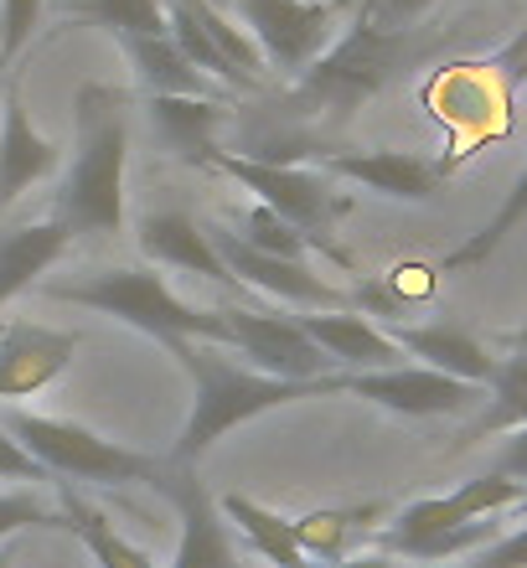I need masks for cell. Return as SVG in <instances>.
<instances>
[{"mask_svg": "<svg viewBox=\"0 0 527 568\" xmlns=\"http://www.w3.org/2000/svg\"><path fill=\"white\" fill-rule=\"evenodd\" d=\"M6 429L31 460L42 465L47 476L58 480H89V486H155V476L166 470V460H155L135 445H120V439H104L99 429L78 419H58V414H31V408H11L6 414Z\"/></svg>", "mask_w": 527, "mask_h": 568, "instance_id": "5b68a950", "label": "cell"}, {"mask_svg": "<svg viewBox=\"0 0 527 568\" xmlns=\"http://www.w3.org/2000/svg\"><path fill=\"white\" fill-rule=\"evenodd\" d=\"M435 0H377L373 6V21L377 27H408V21H419Z\"/></svg>", "mask_w": 527, "mask_h": 568, "instance_id": "1f68e13d", "label": "cell"}, {"mask_svg": "<svg viewBox=\"0 0 527 568\" xmlns=\"http://www.w3.org/2000/svg\"><path fill=\"white\" fill-rule=\"evenodd\" d=\"M227 331V352L249 357V367L264 377H285V383H326L336 373L332 357L311 342L301 315L280 311H239V305H217Z\"/></svg>", "mask_w": 527, "mask_h": 568, "instance_id": "ba28073f", "label": "cell"}, {"mask_svg": "<svg viewBox=\"0 0 527 568\" xmlns=\"http://www.w3.org/2000/svg\"><path fill=\"white\" fill-rule=\"evenodd\" d=\"M47 295L109 315V321H120V326L151 336L155 346H176V342L227 346L223 311H217V305H186V300L166 284V274H155V270L109 264V270H93V274H83V280L47 284Z\"/></svg>", "mask_w": 527, "mask_h": 568, "instance_id": "3957f363", "label": "cell"}, {"mask_svg": "<svg viewBox=\"0 0 527 568\" xmlns=\"http://www.w3.org/2000/svg\"><path fill=\"white\" fill-rule=\"evenodd\" d=\"M517 342H523V346H527V336H517Z\"/></svg>", "mask_w": 527, "mask_h": 568, "instance_id": "d590c367", "label": "cell"}, {"mask_svg": "<svg viewBox=\"0 0 527 568\" xmlns=\"http://www.w3.org/2000/svg\"><path fill=\"white\" fill-rule=\"evenodd\" d=\"M249 248H259V254H274V258H295V264H305V254H311V239H305L301 227H290L280 212L270 207H249L243 212V223L233 227Z\"/></svg>", "mask_w": 527, "mask_h": 568, "instance_id": "484cf974", "label": "cell"}, {"mask_svg": "<svg viewBox=\"0 0 527 568\" xmlns=\"http://www.w3.org/2000/svg\"><path fill=\"white\" fill-rule=\"evenodd\" d=\"M62 21L78 27H99L114 42L124 37H166V0H62L58 6Z\"/></svg>", "mask_w": 527, "mask_h": 568, "instance_id": "603a6c76", "label": "cell"}, {"mask_svg": "<svg viewBox=\"0 0 527 568\" xmlns=\"http://www.w3.org/2000/svg\"><path fill=\"white\" fill-rule=\"evenodd\" d=\"M120 52L130 58V68H135V78L145 83L151 99H166V93L171 99H217V83L186 62V52L171 42V31L166 37H124Z\"/></svg>", "mask_w": 527, "mask_h": 568, "instance_id": "ac0fdd59", "label": "cell"}, {"mask_svg": "<svg viewBox=\"0 0 527 568\" xmlns=\"http://www.w3.org/2000/svg\"><path fill=\"white\" fill-rule=\"evenodd\" d=\"M155 491L176 507V554L166 568H249L243 564V548L233 542V527H227L217 496L202 486L192 465H171L155 476Z\"/></svg>", "mask_w": 527, "mask_h": 568, "instance_id": "30bf717a", "label": "cell"}, {"mask_svg": "<svg viewBox=\"0 0 527 568\" xmlns=\"http://www.w3.org/2000/svg\"><path fill=\"white\" fill-rule=\"evenodd\" d=\"M78 352L73 331H52L37 321H11L0 331V404L31 398L47 383H58L68 373V362Z\"/></svg>", "mask_w": 527, "mask_h": 568, "instance_id": "4fadbf2b", "label": "cell"}, {"mask_svg": "<svg viewBox=\"0 0 527 568\" xmlns=\"http://www.w3.org/2000/svg\"><path fill=\"white\" fill-rule=\"evenodd\" d=\"M0 476H6V480H52V476L42 470V465L31 460L27 449L16 445L6 424H0Z\"/></svg>", "mask_w": 527, "mask_h": 568, "instance_id": "f546056e", "label": "cell"}, {"mask_svg": "<svg viewBox=\"0 0 527 568\" xmlns=\"http://www.w3.org/2000/svg\"><path fill=\"white\" fill-rule=\"evenodd\" d=\"M42 11L47 0H0V52H6V68L27 52L31 31L42 27Z\"/></svg>", "mask_w": 527, "mask_h": 568, "instance_id": "4316f807", "label": "cell"}, {"mask_svg": "<svg viewBox=\"0 0 527 568\" xmlns=\"http://www.w3.org/2000/svg\"><path fill=\"white\" fill-rule=\"evenodd\" d=\"M305 568H336V564H305Z\"/></svg>", "mask_w": 527, "mask_h": 568, "instance_id": "836d02e7", "label": "cell"}, {"mask_svg": "<svg viewBox=\"0 0 527 568\" xmlns=\"http://www.w3.org/2000/svg\"><path fill=\"white\" fill-rule=\"evenodd\" d=\"M217 507H223L227 527H233L264 564H274V568H305L311 564V558L301 554V538H295V517H280L274 507H264V501H254V496H243V491L217 496Z\"/></svg>", "mask_w": 527, "mask_h": 568, "instance_id": "44dd1931", "label": "cell"}, {"mask_svg": "<svg viewBox=\"0 0 527 568\" xmlns=\"http://www.w3.org/2000/svg\"><path fill=\"white\" fill-rule=\"evenodd\" d=\"M491 470H497V476H507V480H523V486H527V424L501 439V449H497V460H491Z\"/></svg>", "mask_w": 527, "mask_h": 568, "instance_id": "4dcf8cb0", "label": "cell"}, {"mask_svg": "<svg viewBox=\"0 0 527 568\" xmlns=\"http://www.w3.org/2000/svg\"><path fill=\"white\" fill-rule=\"evenodd\" d=\"M73 233L58 223V217H42V223H21L11 233H0V305H11L21 290L37 284V274H47L68 254Z\"/></svg>", "mask_w": 527, "mask_h": 568, "instance_id": "d6986e66", "label": "cell"}, {"mask_svg": "<svg viewBox=\"0 0 527 568\" xmlns=\"http://www.w3.org/2000/svg\"><path fill=\"white\" fill-rule=\"evenodd\" d=\"M301 326L332 357L336 373H377V367H398L404 362L398 342L383 326H373L362 311H305Z\"/></svg>", "mask_w": 527, "mask_h": 568, "instance_id": "2e32d148", "label": "cell"}, {"mask_svg": "<svg viewBox=\"0 0 527 568\" xmlns=\"http://www.w3.org/2000/svg\"><path fill=\"white\" fill-rule=\"evenodd\" d=\"M130 99L109 83H83L73 99V155L58 186V217L73 239H114L124 227Z\"/></svg>", "mask_w": 527, "mask_h": 568, "instance_id": "6da1fadb", "label": "cell"}, {"mask_svg": "<svg viewBox=\"0 0 527 568\" xmlns=\"http://www.w3.org/2000/svg\"><path fill=\"white\" fill-rule=\"evenodd\" d=\"M176 367L192 383V408H186V424H181L176 445H171V465H192L207 455L223 434L254 424L259 414H274V408L305 404V398H332V377L326 383H285V377H264L254 367H239L227 362V346L212 342H176L166 346Z\"/></svg>", "mask_w": 527, "mask_h": 568, "instance_id": "7a4b0ae2", "label": "cell"}, {"mask_svg": "<svg viewBox=\"0 0 527 568\" xmlns=\"http://www.w3.org/2000/svg\"><path fill=\"white\" fill-rule=\"evenodd\" d=\"M27 527H62V511H52L31 491H6L0 496V542H11Z\"/></svg>", "mask_w": 527, "mask_h": 568, "instance_id": "83f0119b", "label": "cell"}, {"mask_svg": "<svg viewBox=\"0 0 527 568\" xmlns=\"http://www.w3.org/2000/svg\"><path fill=\"white\" fill-rule=\"evenodd\" d=\"M212 243H217V254H223V264H227L233 280L249 284V290H259V295H274L280 305H290V311L305 315V311H347L352 305L347 290L326 284L311 264L259 254V248H249L233 227H212Z\"/></svg>", "mask_w": 527, "mask_h": 568, "instance_id": "8fae6325", "label": "cell"}, {"mask_svg": "<svg viewBox=\"0 0 527 568\" xmlns=\"http://www.w3.org/2000/svg\"><path fill=\"white\" fill-rule=\"evenodd\" d=\"M140 254L151 258L155 270H181V274H196V280H212V284H239L227 274L217 243H212V227L196 223L192 212H151L140 217Z\"/></svg>", "mask_w": 527, "mask_h": 568, "instance_id": "5bb4252c", "label": "cell"}, {"mask_svg": "<svg viewBox=\"0 0 527 568\" xmlns=\"http://www.w3.org/2000/svg\"><path fill=\"white\" fill-rule=\"evenodd\" d=\"M0 68H6V52H0Z\"/></svg>", "mask_w": 527, "mask_h": 568, "instance_id": "e575fe53", "label": "cell"}, {"mask_svg": "<svg viewBox=\"0 0 527 568\" xmlns=\"http://www.w3.org/2000/svg\"><path fill=\"white\" fill-rule=\"evenodd\" d=\"M332 393H352L362 404H377L404 419H455L486 398V388L445 377L419 362H398V367H377V373H332Z\"/></svg>", "mask_w": 527, "mask_h": 568, "instance_id": "9c48e42d", "label": "cell"}, {"mask_svg": "<svg viewBox=\"0 0 527 568\" xmlns=\"http://www.w3.org/2000/svg\"><path fill=\"white\" fill-rule=\"evenodd\" d=\"M429 52V37H419L414 27H377V21H352V31L342 42H332V52L305 68L295 83L290 104L301 114H352L388 83L398 68L419 62Z\"/></svg>", "mask_w": 527, "mask_h": 568, "instance_id": "277c9868", "label": "cell"}, {"mask_svg": "<svg viewBox=\"0 0 527 568\" xmlns=\"http://www.w3.org/2000/svg\"><path fill=\"white\" fill-rule=\"evenodd\" d=\"M212 6H223V0H212Z\"/></svg>", "mask_w": 527, "mask_h": 568, "instance_id": "8d00e7d4", "label": "cell"}, {"mask_svg": "<svg viewBox=\"0 0 527 568\" xmlns=\"http://www.w3.org/2000/svg\"><path fill=\"white\" fill-rule=\"evenodd\" d=\"M527 424V346L513 357H497V377L486 388V408L482 419L470 424V439H486V434H513Z\"/></svg>", "mask_w": 527, "mask_h": 568, "instance_id": "d4e9b609", "label": "cell"}, {"mask_svg": "<svg viewBox=\"0 0 527 568\" xmlns=\"http://www.w3.org/2000/svg\"><path fill=\"white\" fill-rule=\"evenodd\" d=\"M58 486H62V527H68V532L89 548V558L99 568H161L151 554H145V548H135V542L124 538L120 527L109 523L93 501H83L68 480H58Z\"/></svg>", "mask_w": 527, "mask_h": 568, "instance_id": "7402d4cb", "label": "cell"}, {"mask_svg": "<svg viewBox=\"0 0 527 568\" xmlns=\"http://www.w3.org/2000/svg\"><path fill=\"white\" fill-rule=\"evenodd\" d=\"M527 217V161H523V171H517V181L507 186V196L497 202V212L486 217L470 239H460V248H450V254L439 258V274H466V270H482L486 258L497 254L501 243H507V233H513L517 223Z\"/></svg>", "mask_w": 527, "mask_h": 568, "instance_id": "cb8c5ba5", "label": "cell"}, {"mask_svg": "<svg viewBox=\"0 0 527 568\" xmlns=\"http://www.w3.org/2000/svg\"><path fill=\"white\" fill-rule=\"evenodd\" d=\"M233 11L274 73L301 78L332 52L336 27L347 11L357 16V0H233Z\"/></svg>", "mask_w": 527, "mask_h": 568, "instance_id": "52a82bcc", "label": "cell"}, {"mask_svg": "<svg viewBox=\"0 0 527 568\" xmlns=\"http://www.w3.org/2000/svg\"><path fill=\"white\" fill-rule=\"evenodd\" d=\"M207 165L239 181L259 207L280 212L290 227H301L305 239H311V248H321L332 264L352 270V254L332 239V223L342 217L347 202L336 196V186H332L326 171H305V165H280V161H254V155H239V150H223V145L212 150Z\"/></svg>", "mask_w": 527, "mask_h": 568, "instance_id": "8992f818", "label": "cell"}, {"mask_svg": "<svg viewBox=\"0 0 527 568\" xmlns=\"http://www.w3.org/2000/svg\"><path fill=\"white\" fill-rule=\"evenodd\" d=\"M151 124L161 145L171 155L192 165H207L212 150H217V130L227 124V104L223 99H151Z\"/></svg>", "mask_w": 527, "mask_h": 568, "instance_id": "ffe728a7", "label": "cell"}, {"mask_svg": "<svg viewBox=\"0 0 527 568\" xmlns=\"http://www.w3.org/2000/svg\"><path fill=\"white\" fill-rule=\"evenodd\" d=\"M62 150L31 124L27 104H21V89L0 93V207H11L21 192H31L37 181H47L58 171Z\"/></svg>", "mask_w": 527, "mask_h": 568, "instance_id": "9a60e30c", "label": "cell"}, {"mask_svg": "<svg viewBox=\"0 0 527 568\" xmlns=\"http://www.w3.org/2000/svg\"><path fill=\"white\" fill-rule=\"evenodd\" d=\"M398 342L404 357H414L419 367H435L445 377H460V383H476V388H491V377H497V357H491V346L476 342L470 331L460 326H404V321H393L383 326Z\"/></svg>", "mask_w": 527, "mask_h": 568, "instance_id": "e0dca14e", "label": "cell"}, {"mask_svg": "<svg viewBox=\"0 0 527 568\" xmlns=\"http://www.w3.org/2000/svg\"><path fill=\"white\" fill-rule=\"evenodd\" d=\"M321 171L332 181H352L362 192L388 196V202H435L445 192V165L419 155V150H326L321 155Z\"/></svg>", "mask_w": 527, "mask_h": 568, "instance_id": "7c38bea8", "label": "cell"}, {"mask_svg": "<svg viewBox=\"0 0 527 568\" xmlns=\"http://www.w3.org/2000/svg\"><path fill=\"white\" fill-rule=\"evenodd\" d=\"M0 568H16V542H0Z\"/></svg>", "mask_w": 527, "mask_h": 568, "instance_id": "d6a6232c", "label": "cell"}, {"mask_svg": "<svg viewBox=\"0 0 527 568\" xmlns=\"http://www.w3.org/2000/svg\"><path fill=\"white\" fill-rule=\"evenodd\" d=\"M455 568H527V517L517 527H507L497 542H486L476 558H466V564Z\"/></svg>", "mask_w": 527, "mask_h": 568, "instance_id": "f1b7e54d", "label": "cell"}]
</instances>
